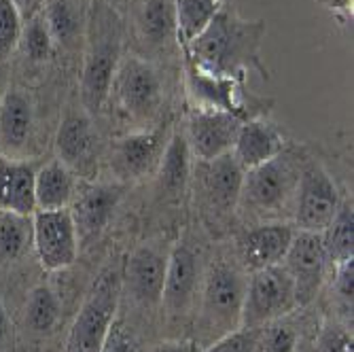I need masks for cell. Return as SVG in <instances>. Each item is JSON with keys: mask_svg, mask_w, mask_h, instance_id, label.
<instances>
[{"mask_svg": "<svg viewBox=\"0 0 354 352\" xmlns=\"http://www.w3.org/2000/svg\"><path fill=\"white\" fill-rule=\"evenodd\" d=\"M32 242V219L13 212H0V257L17 259Z\"/></svg>", "mask_w": 354, "mask_h": 352, "instance_id": "f546056e", "label": "cell"}, {"mask_svg": "<svg viewBox=\"0 0 354 352\" xmlns=\"http://www.w3.org/2000/svg\"><path fill=\"white\" fill-rule=\"evenodd\" d=\"M191 176V151L185 132H174L166 145V151L159 162V185L162 194L178 196Z\"/></svg>", "mask_w": 354, "mask_h": 352, "instance_id": "d4e9b609", "label": "cell"}, {"mask_svg": "<svg viewBox=\"0 0 354 352\" xmlns=\"http://www.w3.org/2000/svg\"><path fill=\"white\" fill-rule=\"evenodd\" d=\"M11 350H13V323L5 304L0 302V352H11Z\"/></svg>", "mask_w": 354, "mask_h": 352, "instance_id": "74e56055", "label": "cell"}, {"mask_svg": "<svg viewBox=\"0 0 354 352\" xmlns=\"http://www.w3.org/2000/svg\"><path fill=\"white\" fill-rule=\"evenodd\" d=\"M295 225L284 221L259 223L238 238V257L244 270L257 272L282 263L284 254L295 238Z\"/></svg>", "mask_w": 354, "mask_h": 352, "instance_id": "9a60e30c", "label": "cell"}, {"mask_svg": "<svg viewBox=\"0 0 354 352\" xmlns=\"http://www.w3.org/2000/svg\"><path fill=\"white\" fill-rule=\"evenodd\" d=\"M200 289V263L196 252L187 244H176L168 252V268H166V280L162 291V306L168 312V316L176 318L185 314L193 299L196 291Z\"/></svg>", "mask_w": 354, "mask_h": 352, "instance_id": "ac0fdd59", "label": "cell"}, {"mask_svg": "<svg viewBox=\"0 0 354 352\" xmlns=\"http://www.w3.org/2000/svg\"><path fill=\"white\" fill-rule=\"evenodd\" d=\"M297 308L293 278L282 263L250 272L244 289L240 329H261Z\"/></svg>", "mask_w": 354, "mask_h": 352, "instance_id": "8992f818", "label": "cell"}, {"mask_svg": "<svg viewBox=\"0 0 354 352\" xmlns=\"http://www.w3.org/2000/svg\"><path fill=\"white\" fill-rule=\"evenodd\" d=\"M286 136L276 123L263 117H254L240 125L232 155L246 172L272 162L286 149Z\"/></svg>", "mask_w": 354, "mask_h": 352, "instance_id": "d6986e66", "label": "cell"}, {"mask_svg": "<svg viewBox=\"0 0 354 352\" xmlns=\"http://www.w3.org/2000/svg\"><path fill=\"white\" fill-rule=\"evenodd\" d=\"M244 121L232 113L196 109L187 119V142L196 162H208L232 153Z\"/></svg>", "mask_w": 354, "mask_h": 352, "instance_id": "7c38bea8", "label": "cell"}, {"mask_svg": "<svg viewBox=\"0 0 354 352\" xmlns=\"http://www.w3.org/2000/svg\"><path fill=\"white\" fill-rule=\"evenodd\" d=\"M85 41L81 102L87 113H98L109 100L113 77L121 62V21L109 5L91 3Z\"/></svg>", "mask_w": 354, "mask_h": 352, "instance_id": "3957f363", "label": "cell"}, {"mask_svg": "<svg viewBox=\"0 0 354 352\" xmlns=\"http://www.w3.org/2000/svg\"><path fill=\"white\" fill-rule=\"evenodd\" d=\"M168 254L153 244H142L132 252L125 268V282L132 297L142 306L162 304Z\"/></svg>", "mask_w": 354, "mask_h": 352, "instance_id": "ffe728a7", "label": "cell"}, {"mask_svg": "<svg viewBox=\"0 0 354 352\" xmlns=\"http://www.w3.org/2000/svg\"><path fill=\"white\" fill-rule=\"evenodd\" d=\"M111 91L127 119L149 121L164 98L162 75L151 62L138 55H125L115 71Z\"/></svg>", "mask_w": 354, "mask_h": 352, "instance_id": "52a82bcc", "label": "cell"}, {"mask_svg": "<svg viewBox=\"0 0 354 352\" xmlns=\"http://www.w3.org/2000/svg\"><path fill=\"white\" fill-rule=\"evenodd\" d=\"M352 284H354V263L352 259L346 263L335 266V280H333V289L335 297L342 302L344 310L352 312Z\"/></svg>", "mask_w": 354, "mask_h": 352, "instance_id": "d590c367", "label": "cell"}, {"mask_svg": "<svg viewBox=\"0 0 354 352\" xmlns=\"http://www.w3.org/2000/svg\"><path fill=\"white\" fill-rule=\"evenodd\" d=\"M323 244L327 250L329 263H346L352 259L354 252V210H352V198H344L337 206L335 216L325 228Z\"/></svg>", "mask_w": 354, "mask_h": 352, "instance_id": "4316f807", "label": "cell"}, {"mask_svg": "<svg viewBox=\"0 0 354 352\" xmlns=\"http://www.w3.org/2000/svg\"><path fill=\"white\" fill-rule=\"evenodd\" d=\"M339 202L342 198L327 168L306 155L293 206L295 230L323 234L335 216Z\"/></svg>", "mask_w": 354, "mask_h": 352, "instance_id": "ba28073f", "label": "cell"}, {"mask_svg": "<svg viewBox=\"0 0 354 352\" xmlns=\"http://www.w3.org/2000/svg\"><path fill=\"white\" fill-rule=\"evenodd\" d=\"M121 286V272L113 266L98 276L75 318L66 352H100L115 323Z\"/></svg>", "mask_w": 354, "mask_h": 352, "instance_id": "5b68a950", "label": "cell"}, {"mask_svg": "<svg viewBox=\"0 0 354 352\" xmlns=\"http://www.w3.org/2000/svg\"><path fill=\"white\" fill-rule=\"evenodd\" d=\"M153 352H198L193 344L187 342H166V344H159Z\"/></svg>", "mask_w": 354, "mask_h": 352, "instance_id": "ab89813d", "label": "cell"}, {"mask_svg": "<svg viewBox=\"0 0 354 352\" xmlns=\"http://www.w3.org/2000/svg\"><path fill=\"white\" fill-rule=\"evenodd\" d=\"M100 352H138V350H136V342H134L132 333L127 331V327L123 323H113Z\"/></svg>", "mask_w": 354, "mask_h": 352, "instance_id": "8d00e7d4", "label": "cell"}, {"mask_svg": "<svg viewBox=\"0 0 354 352\" xmlns=\"http://www.w3.org/2000/svg\"><path fill=\"white\" fill-rule=\"evenodd\" d=\"M32 246L47 272L73 266L79 254V236L71 210H37L32 214Z\"/></svg>", "mask_w": 354, "mask_h": 352, "instance_id": "9c48e42d", "label": "cell"}, {"mask_svg": "<svg viewBox=\"0 0 354 352\" xmlns=\"http://www.w3.org/2000/svg\"><path fill=\"white\" fill-rule=\"evenodd\" d=\"M242 180L244 170L232 153L193 166L196 198L214 216L230 214L238 208Z\"/></svg>", "mask_w": 354, "mask_h": 352, "instance_id": "30bf717a", "label": "cell"}, {"mask_svg": "<svg viewBox=\"0 0 354 352\" xmlns=\"http://www.w3.org/2000/svg\"><path fill=\"white\" fill-rule=\"evenodd\" d=\"M295 350H297V331L288 323V318L282 316L278 321H272L259 329L252 352H295Z\"/></svg>", "mask_w": 354, "mask_h": 352, "instance_id": "4dcf8cb0", "label": "cell"}, {"mask_svg": "<svg viewBox=\"0 0 354 352\" xmlns=\"http://www.w3.org/2000/svg\"><path fill=\"white\" fill-rule=\"evenodd\" d=\"M123 196V187L117 183H79L73 204L68 206L79 244L89 242L106 225Z\"/></svg>", "mask_w": 354, "mask_h": 352, "instance_id": "5bb4252c", "label": "cell"}, {"mask_svg": "<svg viewBox=\"0 0 354 352\" xmlns=\"http://www.w3.org/2000/svg\"><path fill=\"white\" fill-rule=\"evenodd\" d=\"M284 270L293 278L297 308L308 306L325 282L329 257L323 244V236L314 232H295V238L288 246L284 259Z\"/></svg>", "mask_w": 354, "mask_h": 352, "instance_id": "8fae6325", "label": "cell"}, {"mask_svg": "<svg viewBox=\"0 0 354 352\" xmlns=\"http://www.w3.org/2000/svg\"><path fill=\"white\" fill-rule=\"evenodd\" d=\"M266 21L244 19L234 7L221 5L210 24L183 51L193 66L214 77H227L244 83L246 73L257 71L270 79L261 62V43L266 39Z\"/></svg>", "mask_w": 354, "mask_h": 352, "instance_id": "6da1fadb", "label": "cell"}, {"mask_svg": "<svg viewBox=\"0 0 354 352\" xmlns=\"http://www.w3.org/2000/svg\"><path fill=\"white\" fill-rule=\"evenodd\" d=\"M37 166L30 162L0 157V212L32 216L37 212L35 176Z\"/></svg>", "mask_w": 354, "mask_h": 352, "instance_id": "7402d4cb", "label": "cell"}, {"mask_svg": "<svg viewBox=\"0 0 354 352\" xmlns=\"http://www.w3.org/2000/svg\"><path fill=\"white\" fill-rule=\"evenodd\" d=\"M246 278L244 274L225 261H216L208 268L202 282L200 306V344L206 348L218 337L240 329V314L244 302Z\"/></svg>", "mask_w": 354, "mask_h": 352, "instance_id": "277c9868", "label": "cell"}, {"mask_svg": "<svg viewBox=\"0 0 354 352\" xmlns=\"http://www.w3.org/2000/svg\"><path fill=\"white\" fill-rule=\"evenodd\" d=\"M24 17L11 0H0V64L17 49L24 32Z\"/></svg>", "mask_w": 354, "mask_h": 352, "instance_id": "d6a6232c", "label": "cell"}, {"mask_svg": "<svg viewBox=\"0 0 354 352\" xmlns=\"http://www.w3.org/2000/svg\"><path fill=\"white\" fill-rule=\"evenodd\" d=\"M257 335H259V329H236L208 344L200 352H252Z\"/></svg>", "mask_w": 354, "mask_h": 352, "instance_id": "836d02e7", "label": "cell"}, {"mask_svg": "<svg viewBox=\"0 0 354 352\" xmlns=\"http://www.w3.org/2000/svg\"><path fill=\"white\" fill-rule=\"evenodd\" d=\"M304 162L306 155L286 145V149L272 162L246 170L238 200L242 214L270 223V219H278L284 210L293 212Z\"/></svg>", "mask_w": 354, "mask_h": 352, "instance_id": "7a4b0ae2", "label": "cell"}, {"mask_svg": "<svg viewBox=\"0 0 354 352\" xmlns=\"http://www.w3.org/2000/svg\"><path fill=\"white\" fill-rule=\"evenodd\" d=\"M11 3L17 7V11L24 17V21H28V19H32V17L39 15L43 11L45 0H11Z\"/></svg>", "mask_w": 354, "mask_h": 352, "instance_id": "f35d334b", "label": "cell"}, {"mask_svg": "<svg viewBox=\"0 0 354 352\" xmlns=\"http://www.w3.org/2000/svg\"><path fill=\"white\" fill-rule=\"evenodd\" d=\"M136 28L147 43H166L176 35L174 0H140L136 9Z\"/></svg>", "mask_w": 354, "mask_h": 352, "instance_id": "484cf974", "label": "cell"}, {"mask_svg": "<svg viewBox=\"0 0 354 352\" xmlns=\"http://www.w3.org/2000/svg\"><path fill=\"white\" fill-rule=\"evenodd\" d=\"M7 91H9V68L3 62L0 64V104H3V98H5Z\"/></svg>", "mask_w": 354, "mask_h": 352, "instance_id": "60d3db41", "label": "cell"}, {"mask_svg": "<svg viewBox=\"0 0 354 352\" xmlns=\"http://www.w3.org/2000/svg\"><path fill=\"white\" fill-rule=\"evenodd\" d=\"M318 352H354L352 331L346 325H327L318 335Z\"/></svg>", "mask_w": 354, "mask_h": 352, "instance_id": "e575fe53", "label": "cell"}, {"mask_svg": "<svg viewBox=\"0 0 354 352\" xmlns=\"http://www.w3.org/2000/svg\"><path fill=\"white\" fill-rule=\"evenodd\" d=\"M57 157L64 166H68L75 174L91 178L98 166L95 151H98V136L87 111H68L64 115L55 136Z\"/></svg>", "mask_w": 354, "mask_h": 352, "instance_id": "4fadbf2b", "label": "cell"}, {"mask_svg": "<svg viewBox=\"0 0 354 352\" xmlns=\"http://www.w3.org/2000/svg\"><path fill=\"white\" fill-rule=\"evenodd\" d=\"M19 43L24 45V53L32 62H45V59L51 57L55 45H53V39H51V32L47 28V21H45V17L41 13L26 21Z\"/></svg>", "mask_w": 354, "mask_h": 352, "instance_id": "1f68e13d", "label": "cell"}, {"mask_svg": "<svg viewBox=\"0 0 354 352\" xmlns=\"http://www.w3.org/2000/svg\"><path fill=\"white\" fill-rule=\"evenodd\" d=\"M77 187H79L77 174L68 166H64L59 159L41 166L35 176L37 210L68 208L75 200Z\"/></svg>", "mask_w": 354, "mask_h": 352, "instance_id": "603a6c76", "label": "cell"}, {"mask_svg": "<svg viewBox=\"0 0 354 352\" xmlns=\"http://www.w3.org/2000/svg\"><path fill=\"white\" fill-rule=\"evenodd\" d=\"M89 13L91 0H45L41 11L51 32L53 45L66 51L77 49L85 41Z\"/></svg>", "mask_w": 354, "mask_h": 352, "instance_id": "44dd1931", "label": "cell"}, {"mask_svg": "<svg viewBox=\"0 0 354 352\" xmlns=\"http://www.w3.org/2000/svg\"><path fill=\"white\" fill-rule=\"evenodd\" d=\"M62 316V304L57 293L47 284L37 286L30 293L24 310V327L37 337L49 335L57 325Z\"/></svg>", "mask_w": 354, "mask_h": 352, "instance_id": "83f0119b", "label": "cell"}, {"mask_svg": "<svg viewBox=\"0 0 354 352\" xmlns=\"http://www.w3.org/2000/svg\"><path fill=\"white\" fill-rule=\"evenodd\" d=\"M221 9L218 0H174L176 39L185 49Z\"/></svg>", "mask_w": 354, "mask_h": 352, "instance_id": "f1b7e54d", "label": "cell"}, {"mask_svg": "<svg viewBox=\"0 0 354 352\" xmlns=\"http://www.w3.org/2000/svg\"><path fill=\"white\" fill-rule=\"evenodd\" d=\"M168 140L170 138H166L164 130L134 132L115 140L111 149L113 172L123 180H136L147 176L162 162Z\"/></svg>", "mask_w": 354, "mask_h": 352, "instance_id": "2e32d148", "label": "cell"}, {"mask_svg": "<svg viewBox=\"0 0 354 352\" xmlns=\"http://www.w3.org/2000/svg\"><path fill=\"white\" fill-rule=\"evenodd\" d=\"M32 130V104L30 98L19 91L11 89L5 93L0 104V147L7 151L24 149Z\"/></svg>", "mask_w": 354, "mask_h": 352, "instance_id": "cb8c5ba5", "label": "cell"}, {"mask_svg": "<svg viewBox=\"0 0 354 352\" xmlns=\"http://www.w3.org/2000/svg\"><path fill=\"white\" fill-rule=\"evenodd\" d=\"M185 64H187V85L198 109L232 113L242 121L257 117V113L252 111L254 106L242 100V81L204 73L198 66H193L189 59H185Z\"/></svg>", "mask_w": 354, "mask_h": 352, "instance_id": "e0dca14e", "label": "cell"}]
</instances>
